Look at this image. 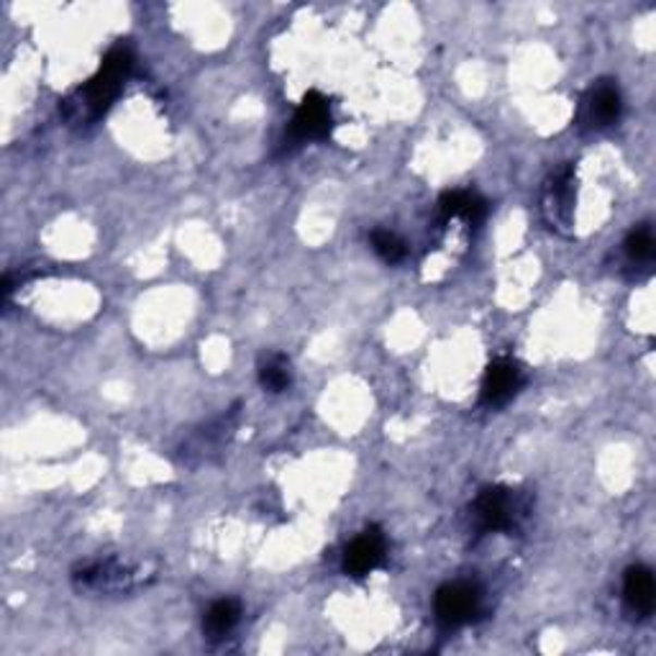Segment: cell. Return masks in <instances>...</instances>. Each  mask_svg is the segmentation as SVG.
Instances as JSON below:
<instances>
[{
    "label": "cell",
    "instance_id": "15",
    "mask_svg": "<svg viewBox=\"0 0 656 656\" xmlns=\"http://www.w3.org/2000/svg\"><path fill=\"white\" fill-rule=\"evenodd\" d=\"M372 250H375L380 257L388 262V265H398L400 259H405L408 246L398 233L392 231H375L372 233Z\"/></svg>",
    "mask_w": 656,
    "mask_h": 656
},
{
    "label": "cell",
    "instance_id": "2",
    "mask_svg": "<svg viewBox=\"0 0 656 656\" xmlns=\"http://www.w3.org/2000/svg\"><path fill=\"white\" fill-rule=\"evenodd\" d=\"M529 498L513 487H487L472 506V521L477 531H510L529 515Z\"/></svg>",
    "mask_w": 656,
    "mask_h": 656
},
{
    "label": "cell",
    "instance_id": "9",
    "mask_svg": "<svg viewBox=\"0 0 656 656\" xmlns=\"http://www.w3.org/2000/svg\"><path fill=\"white\" fill-rule=\"evenodd\" d=\"M233 418H236V413H226L221 418H216L214 424L203 426L198 434L193 436L191 441L182 447V457H185V462H203V459L218 454V449L223 447L226 441H229L231 428H233Z\"/></svg>",
    "mask_w": 656,
    "mask_h": 656
},
{
    "label": "cell",
    "instance_id": "5",
    "mask_svg": "<svg viewBox=\"0 0 656 656\" xmlns=\"http://www.w3.org/2000/svg\"><path fill=\"white\" fill-rule=\"evenodd\" d=\"M331 126H333V119H331V106H328V100L320 96V93H308V96L303 98L301 108H297L293 116L288 138L290 144L316 142V138H326L331 134Z\"/></svg>",
    "mask_w": 656,
    "mask_h": 656
},
{
    "label": "cell",
    "instance_id": "3",
    "mask_svg": "<svg viewBox=\"0 0 656 656\" xmlns=\"http://www.w3.org/2000/svg\"><path fill=\"white\" fill-rule=\"evenodd\" d=\"M72 578L80 590H90V593H129V590L142 587L151 574L142 564H129L121 559H96L80 567Z\"/></svg>",
    "mask_w": 656,
    "mask_h": 656
},
{
    "label": "cell",
    "instance_id": "6",
    "mask_svg": "<svg viewBox=\"0 0 656 656\" xmlns=\"http://www.w3.org/2000/svg\"><path fill=\"white\" fill-rule=\"evenodd\" d=\"M544 216L551 229L570 231L574 223V172L570 167L551 174L544 187Z\"/></svg>",
    "mask_w": 656,
    "mask_h": 656
},
{
    "label": "cell",
    "instance_id": "12",
    "mask_svg": "<svg viewBox=\"0 0 656 656\" xmlns=\"http://www.w3.org/2000/svg\"><path fill=\"white\" fill-rule=\"evenodd\" d=\"M439 208H441V221L444 223L454 221V218H462L464 223L477 226V223H483V218L487 214L485 201L475 193H464V191L444 195Z\"/></svg>",
    "mask_w": 656,
    "mask_h": 656
},
{
    "label": "cell",
    "instance_id": "11",
    "mask_svg": "<svg viewBox=\"0 0 656 656\" xmlns=\"http://www.w3.org/2000/svg\"><path fill=\"white\" fill-rule=\"evenodd\" d=\"M623 595L631 614H636L639 618L652 616L656 603V585L652 570H646V567H631V570L625 572Z\"/></svg>",
    "mask_w": 656,
    "mask_h": 656
},
{
    "label": "cell",
    "instance_id": "13",
    "mask_svg": "<svg viewBox=\"0 0 656 656\" xmlns=\"http://www.w3.org/2000/svg\"><path fill=\"white\" fill-rule=\"evenodd\" d=\"M239 618H242V605L231 597H223V600H216L208 608L206 621H203V631H206V639L210 641H221L229 636V633L236 629Z\"/></svg>",
    "mask_w": 656,
    "mask_h": 656
},
{
    "label": "cell",
    "instance_id": "10",
    "mask_svg": "<svg viewBox=\"0 0 656 656\" xmlns=\"http://www.w3.org/2000/svg\"><path fill=\"white\" fill-rule=\"evenodd\" d=\"M621 90L614 83H597L585 100V121L590 126H610L621 116Z\"/></svg>",
    "mask_w": 656,
    "mask_h": 656
},
{
    "label": "cell",
    "instance_id": "8",
    "mask_svg": "<svg viewBox=\"0 0 656 656\" xmlns=\"http://www.w3.org/2000/svg\"><path fill=\"white\" fill-rule=\"evenodd\" d=\"M385 549H388V544H385L382 531L367 529L347 546L344 572L352 574V578H367L385 561Z\"/></svg>",
    "mask_w": 656,
    "mask_h": 656
},
{
    "label": "cell",
    "instance_id": "7",
    "mask_svg": "<svg viewBox=\"0 0 656 656\" xmlns=\"http://www.w3.org/2000/svg\"><path fill=\"white\" fill-rule=\"evenodd\" d=\"M523 367L510 356H500L495 360L485 372L483 380V405L500 408L506 405L510 398L523 388Z\"/></svg>",
    "mask_w": 656,
    "mask_h": 656
},
{
    "label": "cell",
    "instance_id": "16",
    "mask_svg": "<svg viewBox=\"0 0 656 656\" xmlns=\"http://www.w3.org/2000/svg\"><path fill=\"white\" fill-rule=\"evenodd\" d=\"M625 252L633 262H648L654 257V233L652 229H636L625 242Z\"/></svg>",
    "mask_w": 656,
    "mask_h": 656
},
{
    "label": "cell",
    "instance_id": "1",
    "mask_svg": "<svg viewBox=\"0 0 656 656\" xmlns=\"http://www.w3.org/2000/svg\"><path fill=\"white\" fill-rule=\"evenodd\" d=\"M134 68V57L126 47H116L106 57L104 68L98 75L90 80L85 87H80L75 96L64 100V116L70 123H93L100 119L116 98H119L123 83H126L129 72Z\"/></svg>",
    "mask_w": 656,
    "mask_h": 656
},
{
    "label": "cell",
    "instance_id": "4",
    "mask_svg": "<svg viewBox=\"0 0 656 656\" xmlns=\"http://www.w3.org/2000/svg\"><path fill=\"white\" fill-rule=\"evenodd\" d=\"M434 608L444 629H457L477 616L479 590L472 582H449L436 593Z\"/></svg>",
    "mask_w": 656,
    "mask_h": 656
},
{
    "label": "cell",
    "instance_id": "14",
    "mask_svg": "<svg viewBox=\"0 0 656 656\" xmlns=\"http://www.w3.org/2000/svg\"><path fill=\"white\" fill-rule=\"evenodd\" d=\"M259 382L262 388L269 392H282L290 388L293 382V369H290L288 356L282 354H269L259 364Z\"/></svg>",
    "mask_w": 656,
    "mask_h": 656
}]
</instances>
